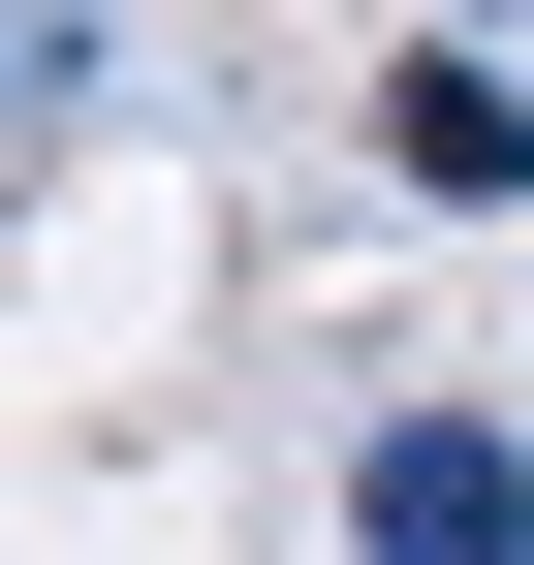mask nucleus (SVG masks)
Listing matches in <instances>:
<instances>
[{
	"instance_id": "f03ea898",
	"label": "nucleus",
	"mask_w": 534,
	"mask_h": 565,
	"mask_svg": "<svg viewBox=\"0 0 534 565\" xmlns=\"http://www.w3.org/2000/svg\"><path fill=\"white\" fill-rule=\"evenodd\" d=\"M377 158H409V189H534V95L472 32H409V63H377Z\"/></svg>"
},
{
	"instance_id": "f257e3e1",
	"label": "nucleus",
	"mask_w": 534,
	"mask_h": 565,
	"mask_svg": "<svg viewBox=\"0 0 534 565\" xmlns=\"http://www.w3.org/2000/svg\"><path fill=\"white\" fill-rule=\"evenodd\" d=\"M346 565H534V440L472 377H377L346 408Z\"/></svg>"
},
{
	"instance_id": "7ed1b4c3",
	"label": "nucleus",
	"mask_w": 534,
	"mask_h": 565,
	"mask_svg": "<svg viewBox=\"0 0 534 565\" xmlns=\"http://www.w3.org/2000/svg\"><path fill=\"white\" fill-rule=\"evenodd\" d=\"M63 95H95V32H0V126H63Z\"/></svg>"
}]
</instances>
